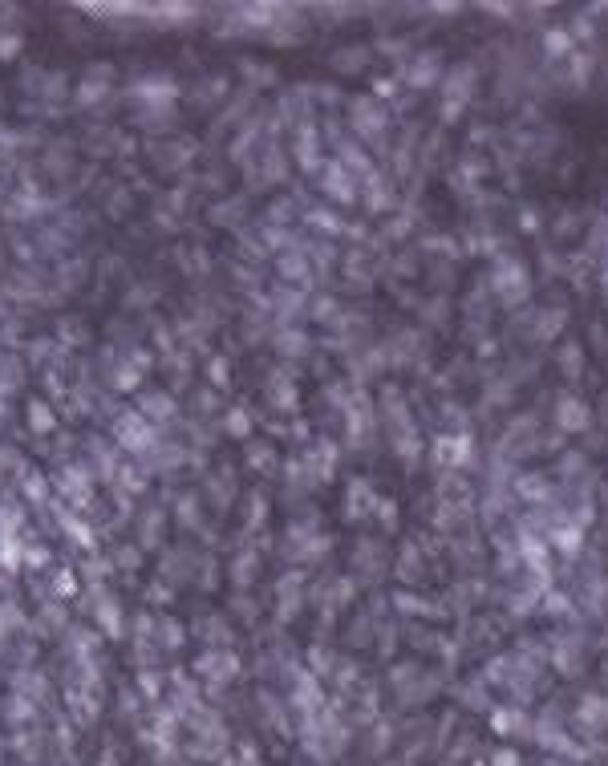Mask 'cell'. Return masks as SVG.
<instances>
[{"label":"cell","mask_w":608,"mask_h":766,"mask_svg":"<svg viewBox=\"0 0 608 766\" xmlns=\"http://www.w3.org/2000/svg\"><path fill=\"white\" fill-rule=\"evenodd\" d=\"M547 539H552V543H556L559 552H568V555H572L576 548H580V543H584V536H580V531H576V527H559V531H552V536H547Z\"/></svg>","instance_id":"obj_2"},{"label":"cell","mask_w":608,"mask_h":766,"mask_svg":"<svg viewBox=\"0 0 608 766\" xmlns=\"http://www.w3.org/2000/svg\"><path fill=\"white\" fill-rule=\"evenodd\" d=\"M495 766H515V754H511V750H499V754H495Z\"/></svg>","instance_id":"obj_4"},{"label":"cell","mask_w":608,"mask_h":766,"mask_svg":"<svg viewBox=\"0 0 608 766\" xmlns=\"http://www.w3.org/2000/svg\"><path fill=\"white\" fill-rule=\"evenodd\" d=\"M547 53H552V57H564V53H568V37H564V33H556V37L547 33Z\"/></svg>","instance_id":"obj_3"},{"label":"cell","mask_w":608,"mask_h":766,"mask_svg":"<svg viewBox=\"0 0 608 766\" xmlns=\"http://www.w3.org/2000/svg\"><path fill=\"white\" fill-rule=\"evenodd\" d=\"M556 426H559V430H584V426H588V406H584V402H576V397H559Z\"/></svg>","instance_id":"obj_1"}]
</instances>
